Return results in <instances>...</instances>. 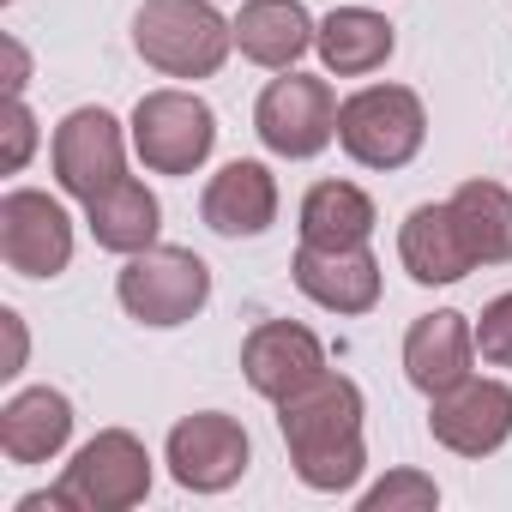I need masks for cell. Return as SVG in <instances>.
Wrapping results in <instances>:
<instances>
[{
  "label": "cell",
  "mask_w": 512,
  "mask_h": 512,
  "mask_svg": "<svg viewBox=\"0 0 512 512\" xmlns=\"http://www.w3.org/2000/svg\"><path fill=\"white\" fill-rule=\"evenodd\" d=\"M428 506H440V482L422 470H386L362 494V512H428Z\"/></svg>",
  "instance_id": "obj_23"
},
{
  "label": "cell",
  "mask_w": 512,
  "mask_h": 512,
  "mask_svg": "<svg viewBox=\"0 0 512 512\" xmlns=\"http://www.w3.org/2000/svg\"><path fill=\"white\" fill-rule=\"evenodd\" d=\"M73 440V398L55 386H25L0 410V452L13 464H49Z\"/></svg>",
  "instance_id": "obj_17"
},
{
  "label": "cell",
  "mask_w": 512,
  "mask_h": 512,
  "mask_svg": "<svg viewBox=\"0 0 512 512\" xmlns=\"http://www.w3.org/2000/svg\"><path fill=\"white\" fill-rule=\"evenodd\" d=\"M133 151L151 175H193L205 169V157L217 151V115L205 97L169 85V91H145L133 109Z\"/></svg>",
  "instance_id": "obj_5"
},
{
  "label": "cell",
  "mask_w": 512,
  "mask_h": 512,
  "mask_svg": "<svg viewBox=\"0 0 512 512\" xmlns=\"http://www.w3.org/2000/svg\"><path fill=\"white\" fill-rule=\"evenodd\" d=\"M115 296L127 308V320L139 326H187L205 302H211V266L199 260L193 247H145V253H127V266L115 278Z\"/></svg>",
  "instance_id": "obj_3"
},
{
  "label": "cell",
  "mask_w": 512,
  "mask_h": 512,
  "mask_svg": "<svg viewBox=\"0 0 512 512\" xmlns=\"http://www.w3.org/2000/svg\"><path fill=\"white\" fill-rule=\"evenodd\" d=\"M428 434L458 458H488L512 440V386L488 374H464L458 386L428 398Z\"/></svg>",
  "instance_id": "obj_11"
},
{
  "label": "cell",
  "mask_w": 512,
  "mask_h": 512,
  "mask_svg": "<svg viewBox=\"0 0 512 512\" xmlns=\"http://www.w3.org/2000/svg\"><path fill=\"white\" fill-rule=\"evenodd\" d=\"M61 494L73 512H127L151 494V452L139 434L127 428H103L91 434L73 464L61 470Z\"/></svg>",
  "instance_id": "obj_7"
},
{
  "label": "cell",
  "mask_w": 512,
  "mask_h": 512,
  "mask_svg": "<svg viewBox=\"0 0 512 512\" xmlns=\"http://www.w3.org/2000/svg\"><path fill=\"white\" fill-rule=\"evenodd\" d=\"M314 37H320V25L302 0H247L235 13V49L253 67H272V73H290L314 49Z\"/></svg>",
  "instance_id": "obj_18"
},
{
  "label": "cell",
  "mask_w": 512,
  "mask_h": 512,
  "mask_svg": "<svg viewBox=\"0 0 512 512\" xmlns=\"http://www.w3.org/2000/svg\"><path fill=\"white\" fill-rule=\"evenodd\" d=\"M0 49H7V97H25V79H31V55L19 49V37H7Z\"/></svg>",
  "instance_id": "obj_27"
},
{
  "label": "cell",
  "mask_w": 512,
  "mask_h": 512,
  "mask_svg": "<svg viewBox=\"0 0 512 512\" xmlns=\"http://www.w3.org/2000/svg\"><path fill=\"white\" fill-rule=\"evenodd\" d=\"M476 356L488 368H512V290L482 308V320H476Z\"/></svg>",
  "instance_id": "obj_24"
},
{
  "label": "cell",
  "mask_w": 512,
  "mask_h": 512,
  "mask_svg": "<svg viewBox=\"0 0 512 512\" xmlns=\"http://www.w3.org/2000/svg\"><path fill=\"white\" fill-rule=\"evenodd\" d=\"M85 223H91V235H97V247H109V253H145V247H157V235H163V205H157V193L145 187V181H133V175H121L115 187H103L97 199H85Z\"/></svg>",
  "instance_id": "obj_19"
},
{
  "label": "cell",
  "mask_w": 512,
  "mask_h": 512,
  "mask_svg": "<svg viewBox=\"0 0 512 512\" xmlns=\"http://www.w3.org/2000/svg\"><path fill=\"white\" fill-rule=\"evenodd\" d=\"M133 49L163 79H211L235 49V19L211 0H145L133 13Z\"/></svg>",
  "instance_id": "obj_2"
},
{
  "label": "cell",
  "mask_w": 512,
  "mask_h": 512,
  "mask_svg": "<svg viewBox=\"0 0 512 512\" xmlns=\"http://www.w3.org/2000/svg\"><path fill=\"white\" fill-rule=\"evenodd\" d=\"M0 326H7V344H13V350H7V368H0V380H13V374L25 368V320L7 308V314H0Z\"/></svg>",
  "instance_id": "obj_26"
},
{
  "label": "cell",
  "mask_w": 512,
  "mask_h": 512,
  "mask_svg": "<svg viewBox=\"0 0 512 512\" xmlns=\"http://www.w3.org/2000/svg\"><path fill=\"white\" fill-rule=\"evenodd\" d=\"M470 362H476V326L458 308H434V314L410 320V332H404V374H410V386L422 398L458 386L470 374Z\"/></svg>",
  "instance_id": "obj_15"
},
{
  "label": "cell",
  "mask_w": 512,
  "mask_h": 512,
  "mask_svg": "<svg viewBox=\"0 0 512 512\" xmlns=\"http://www.w3.org/2000/svg\"><path fill=\"white\" fill-rule=\"evenodd\" d=\"M428 139V109L410 85H362L338 103V145L362 169H404Z\"/></svg>",
  "instance_id": "obj_4"
},
{
  "label": "cell",
  "mask_w": 512,
  "mask_h": 512,
  "mask_svg": "<svg viewBox=\"0 0 512 512\" xmlns=\"http://www.w3.org/2000/svg\"><path fill=\"white\" fill-rule=\"evenodd\" d=\"M247 428L223 410H199V416H181L169 428V446H163V464L169 476L187 488V494H223L247 476Z\"/></svg>",
  "instance_id": "obj_8"
},
{
  "label": "cell",
  "mask_w": 512,
  "mask_h": 512,
  "mask_svg": "<svg viewBox=\"0 0 512 512\" xmlns=\"http://www.w3.org/2000/svg\"><path fill=\"white\" fill-rule=\"evenodd\" d=\"M241 374L260 398L284 404L290 392H302L308 380L326 374V344L296 320H260L241 338Z\"/></svg>",
  "instance_id": "obj_12"
},
{
  "label": "cell",
  "mask_w": 512,
  "mask_h": 512,
  "mask_svg": "<svg viewBox=\"0 0 512 512\" xmlns=\"http://www.w3.org/2000/svg\"><path fill=\"white\" fill-rule=\"evenodd\" d=\"M127 139H133V133H121V121H115L109 109H97V103L73 109V115L55 127V139H49V163H55L61 193H73V199L85 205V199H97L103 187H115V181L127 175Z\"/></svg>",
  "instance_id": "obj_10"
},
{
  "label": "cell",
  "mask_w": 512,
  "mask_h": 512,
  "mask_svg": "<svg viewBox=\"0 0 512 512\" xmlns=\"http://www.w3.org/2000/svg\"><path fill=\"white\" fill-rule=\"evenodd\" d=\"M0 260L19 278H61L73 266V217L43 187H13L0 199Z\"/></svg>",
  "instance_id": "obj_9"
},
{
  "label": "cell",
  "mask_w": 512,
  "mask_h": 512,
  "mask_svg": "<svg viewBox=\"0 0 512 512\" xmlns=\"http://www.w3.org/2000/svg\"><path fill=\"white\" fill-rule=\"evenodd\" d=\"M326 73L338 79H362V73H380L398 49V31L374 13V7H338L320 19V37H314Z\"/></svg>",
  "instance_id": "obj_20"
},
{
  "label": "cell",
  "mask_w": 512,
  "mask_h": 512,
  "mask_svg": "<svg viewBox=\"0 0 512 512\" xmlns=\"http://www.w3.org/2000/svg\"><path fill=\"white\" fill-rule=\"evenodd\" d=\"M253 133H260V145L272 157H290V163L320 157L338 139V97H332V85L290 67L284 79H272L260 91V103H253Z\"/></svg>",
  "instance_id": "obj_6"
},
{
  "label": "cell",
  "mask_w": 512,
  "mask_h": 512,
  "mask_svg": "<svg viewBox=\"0 0 512 512\" xmlns=\"http://www.w3.org/2000/svg\"><path fill=\"white\" fill-rule=\"evenodd\" d=\"M199 217L229 235V241H247V235H266L278 223V175L266 163H253V157H235L223 163L205 193H199Z\"/></svg>",
  "instance_id": "obj_14"
},
{
  "label": "cell",
  "mask_w": 512,
  "mask_h": 512,
  "mask_svg": "<svg viewBox=\"0 0 512 512\" xmlns=\"http://www.w3.org/2000/svg\"><path fill=\"white\" fill-rule=\"evenodd\" d=\"M446 205L476 253V266H512V193L500 181H464Z\"/></svg>",
  "instance_id": "obj_22"
},
{
  "label": "cell",
  "mask_w": 512,
  "mask_h": 512,
  "mask_svg": "<svg viewBox=\"0 0 512 512\" xmlns=\"http://www.w3.org/2000/svg\"><path fill=\"white\" fill-rule=\"evenodd\" d=\"M296 217H302V241H320V247H362L380 223L374 199L356 181H314Z\"/></svg>",
  "instance_id": "obj_21"
},
{
  "label": "cell",
  "mask_w": 512,
  "mask_h": 512,
  "mask_svg": "<svg viewBox=\"0 0 512 512\" xmlns=\"http://www.w3.org/2000/svg\"><path fill=\"white\" fill-rule=\"evenodd\" d=\"M362 416H368L362 386L350 374H332V368L278 404V428H284L290 464H296V476L314 494H350L362 482V470H368Z\"/></svg>",
  "instance_id": "obj_1"
},
{
  "label": "cell",
  "mask_w": 512,
  "mask_h": 512,
  "mask_svg": "<svg viewBox=\"0 0 512 512\" xmlns=\"http://www.w3.org/2000/svg\"><path fill=\"white\" fill-rule=\"evenodd\" d=\"M31 151H37V115L25 97H7V169L19 175L31 163Z\"/></svg>",
  "instance_id": "obj_25"
},
{
  "label": "cell",
  "mask_w": 512,
  "mask_h": 512,
  "mask_svg": "<svg viewBox=\"0 0 512 512\" xmlns=\"http://www.w3.org/2000/svg\"><path fill=\"white\" fill-rule=\"evenodd\" d=\"M398 260L416 284H458L476 272V253H470L452 205H416L398 223Z\"/></svg>",
  "instance_id": "obj_16"
},
{
  "label": "cell",
  "mask_w": 512,
  "mask_h": 512,
  "mask_svg": "<svg viewBox=\"0 0 512 512\" xmlns=\"http://www.w3.org/2000/svg\"><path fill=\"white\" fill-rule=\"evenodd\" d=\"M290 278L296 290L326 308V314H368L380 302V260L362 247H320V241H302L296 260H290Z\"/></svg>",
  "instance_id": "obj_13"
}]
</instances>
